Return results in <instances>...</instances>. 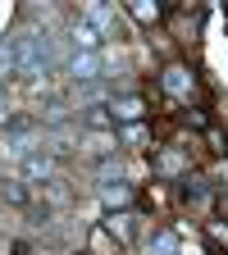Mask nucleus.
I'll return each mask as SVG.
<instances>
[{"instance_id":"obj_1","label":"nucleus","mask_w":228,"mask_h":255,"mask_svg":"<svg viewBox=\"0 0 228 255\" xmlns=\"http://www.w3.org/2000/svg\"><path fill=\"white\" fill-rule=\"evenodd\" d=\"M9 50H14V73L18 78H46L50 64H55V41L46 27H23L9 37Z\"/></svg>"},{"instance_id":"obj_2","label":"nucleus","mask_w":228,"mask_h":255,"mask_svg":"<svg viewBox=\"0 0 228 255\" xmlns=\"http://www.w3.org/2000/svg\"><path fill=\"white\" fill-rule=\"evenodd\" d=\"M101 69H105V59L96 55V50H78L73 59H69V78L78 82V87H87V82H96L101 78Z\"/></svg>"},{"instance_id":"obj_3","label":"nucleus","mask_w":228,"mask_h":255,"mask_svg":"<svg viewBox=\"0 0 228 255\" xmlns=\"http://www.w3.org/2000/svg\"><path fill=\"white\" fill-rule=\"evenodd\" d=\"M165 91L174 96V101H187V96L197 91V78H192L187 64H169V69H165Z\"/></svg>"},{"instance_id":"obj_4","label":"nucleus","mask_w":228,"mask_h":255,"mask_svg":"<svg viewBox=\"0 0 228 255\" xmlns=\"http://www.w3.org/2000/svg\"><path fill=\"white\" fill-rule=\"evenodd\" d=\"M101 201H105V210H133V201H137V187L133 182H101Z\"/></svg>"},{"instance_id":"obj_5","label":"nucleus","mask_w":228,"mask_h":255,"mask_svg":"<svg viewBox=\"0 0 228 255\" xmlns=\"http://www.w3.org/2000/svg\"><path fill=\"white\" fill-rule=\"evenodd\" d=\"M110 114H114V123H142L146 101L142 96H110Z\"/></svg>"},{"instance_id":"obj_6","label":"nucleus","mask_w":228,"mask_h":255,"mask_svg":"<svg viewBox=\"0 0 228 255\" xmlns=\"http://www.w3.org/2000/svg\"><path fill=\"white\" fill-rule=\"evenodd\" d=\"M137 210H114L110 219H105V228H110V237H119V242H137Z\"/></svg>"},{"instance_id":"obj_7","label":"nucleus","mask_w":228,"mask_h":255,"mask_svg":"<svg viewBox=\"0 0 228 255\" xmlns=\"http://www.w3.org/2000/svg\"><path fill=\"white\" fill-rule=\"evenodd\" d=\"M50 173H55V155H46V150L23 155V178H27V182H46Z\"/></svg>"},{"instance_id":"obj_8","label":"nucleus","mask_w":228,"mask_h":255,"mask_svg":"<svg viewBox=\"0 0 228 255\" xmlns=\"http://www.w3.org/2000/svg\"><path fill=\"white\" fill-rule=\"evenodd\" d=\"M128 14H133L137 23H160V18H165V5H160V0H133V5H128Z\"/></svg>"},{"instance_id":"obj_9","label":"nucleus","mask_w":228,"mask_h":255,"mask_svg":"<svg viewBox=\"0 0 228 255\" xmlns=\"http://www.w3.org/2000/svg\"><path fill=\"white\" fill-rule=\"evenodd\" d=\"M73 46H78V50H96V46H101V32H96L87 18H78V23H73Z\"/></svg>"},{"instance_id":"obj_10","label":"nucleus","mask_w":228,"mask_h":255,"mask_svg":"<svg viewBox=\"0 0 228 255\" xmlns=\"http://www.w3.org/2000/svg\"><path fill=\"white\" fill-rule=\"evenodd\" d=\"M78 146V137L73 132H50V141H46V155H69Z\"/></svg>"},{"instance_id":"obj_11","label":"nucleus","mask_w":228,"mask_h":255,"mask_svg":"<svg viewBox=\"0 0 228 255\" xmlns=\"http://www.w3.org/2000/svg\"><path fill=\"white\" fill-rule=\"evenodd\" d=\"M183 246H178V237L174 233H155L151 237V255H178Z\"/></svg>"},{"instance_id":"obj_12","label":"nucleus","mask_w":228,"mask_h":255,"mask_svg":"<svg viewBox=\"0 0 228 255\" xmlns=\"http://www.w3.org/2000/svg\"><path fill=\"white\" fill-rule=\"evenodd\" d=\"M0 196H5L9 205H27V182H14V178L0 182Z\"/></svg>"},{"instance_id":"obj_13","label":"nucleus","mask_w":228,"mask_h":255,"mask_svg":"<svg viewBox=\"0 0 228 255\" xmlns=\"http://www.w3.org/2000/svg\"><path fill=\"white\" fill-rule=\"evenodd\" d=\"M87 123H91V128H110V123H114L110 101H105V105H91V110H87Z\"/></svg>"},{"instance_id":"obj_14","label":"nucleus","mask_w":228,"mask_h":255,"mask_svg":"<svg viewBox=\"0 0 228 255\" xmlns=\"http://www.w3.org/2000/svg\"><path fill=\"white\" fill-rule=\"evenodd\" d=\"M155 169H160V173H174V169H183V155H178V150H165V155L155 159Z\"/></svg>"},{"instance_id":"obj_15","label":"nucleus","mask_w":228,"mask_h":255,"mask_svg":"<svg viewBox=\"0 0 228 255\" xmlns=\"http://www.w3.org/2000/svg\"><path fill=\"white\" fill-rule=\"evenodd\" d=\"M78 96H82V101H96V96H101V82H87V87H82Z\"/></svg>"},{"instance_id":"obj_16","label":"nucleus","mask_w":228,"mask_h":255,"mask_svg":"<svg viewBox=\"0 0 228 255\" xmlns=\"http://www.w3.org/2000/svg\"><path fill=\"white\" fill-rule=\"evenodd\" d=\"M0 119H5V82H0Z\"/></svg>"},{"instance_id":"obj_17","label":"nucleus","mask_w":228,"mask_h":255,"mask_svg":"<svg viewBox=\"0 0 228 255\" xmlns=\"http://www.w3.org/2000/svg\"><path fill=\"white\" fill-rule=\"evenodd\" d=\"M178 255H197V251H178Z\"/></svg>"},{"instance_id":"obj_18","label":"nucleus","mask_w":228,"mask_h":255,"mask_svg":"<svg viewBox=\"0 0 228 255\" xmlns=\"http://www.w3.org/2000/svg\"><path fill=\"white\" fill-rule=\"evenodd\" d=\"M78 255H96V251H78Z\"/></svg>"}]
</instances>
